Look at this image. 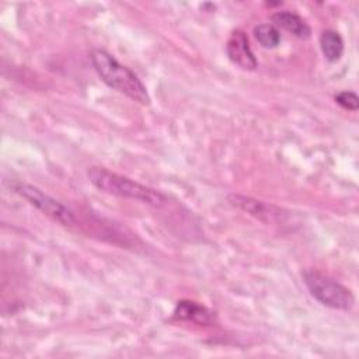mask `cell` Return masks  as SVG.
Masks as SVG:
<instances>
[{
  "instance_id": "cell-3",
  "label": "cell",
  "mask_w": 359,
  "mask_h": 359,
  "mask_svg": "<svg viewBox=\"0 0 359 359\" xmlns=\"http://www.w3.org/2000/svg\"><path fill=\"white\" fill-rule=\"evenodd\" d=\"M303 282L310 294L325 307L348 311L355 304V296L346 286L321 272H304Z\"/></svg>"
},
{
  "instance_id": "cell-9",
  "label": "cell",
  "mask_w": 359,
  "mask_h": 359,
  "mask_svg": "<svg viewBox=\"0 0 359 359\" xmlns=\"http://www.w3.org/2000/svg\"><path fill=\"white\" fill-rule=\"evenodd\" d=\"M174 316L180 320H191L201 324H208L212 321V313L206 307L189 300L178 302Z\"/></svg>"
},
{
  "instance_id": "cell-5",
  "label": "cell",
  "mask_w": 359,
  "mask_h": 359,
  "mask_svg": "<svg viewBox=\"0 0 359 359\" xmlns=\"http://www.w3.org/2000/svg\"><path fill=\"white\" fill-rule=\"evenodd\" d=\"M226 53L234 65L244 70H255L258 66V60L255 59L248 42V36L241 29H236L230 34L226 42Z\"/></svg>"
},
{
  "instance_id": "cell-7",
  "label": "cell",
  "mask_w": 359,
  "mask_h": 359,
  "mask_svg": "<svg viewBox=\"0 0 359 359\" xmlns=\"http://www.w3.org/2000/svg\"><path fill=\"white\" fill-rule=\"evenodd\" d=\"M273 25L278 28H282L287 32H290L292 35H294L296 38L300 39H307L311 35V28L310 25L296 13L292 11H276L272 14L271 17Z\"/></svg>"
},
{
  "instance_id": "cell-4",
  "label": "cell",
  "mask_w": 359,
  "mask_h": 359,
  "mask_svg": "<svg viewBox=\"0 0 359 359\" xmlns=\"http://www.w3.org/2000/svg\"><path fill=\"white\" fill-rule=\"evenodd\" d=\"M14 191L55 222L63 226H72L76 222L74 213L67 206H65L62 202L43 192L38 187L25 182H18L14 185Z\"/></svg>"
},
{
  "instance_id": "cell-6",
  "label": "cell",
  "mask_w": 359,
  "mask_h": 359,
  "mask_svg": "<svg viewBox=\"0 0 359 359\" xmlns=\"http://www.w3.org/2000/svg\"><path fill=\"white\" fill-rule=\"evenodd\" d=\"M229 202L250 213L251 216L259 219L261 222H266V223H272V222H276L282 217V213H280V209L273 206V205H269V203H265L262 201H257L254 198H250V196H244V195H237V194H231L229 195Z\"/></svg>"
},
{
  "instance_id": "cell-8",
  "label": "cell",
  "mask_w": 359,
  "mask_h": 359,
  "mask_svg": "<svg viewBox=\"0 0 359 359\" xmlns=\"http://www.w3.org/2000/svg\"><path fill=\"white\" fill-rule=\"evenodd\" d=\"M320 48L328 62H338L344 55V39L334 29H325L320 35Z\"/></svg>"
},
{
  "instance_id": "cell-2",
  "label": "cell",
  "mask_w": 359,
  "mask_h": 359,
  "mask_svg": "<svg viewBox=\"0 0 359 359\" xmlns=\"http://www.w3.org/2000/svg\"><path fill=\"white\" fill-rule=\"evenodd\" d=\"M87 177L97 189L105 194L137 201L154 208H160L167 203V196L160 191L112 172L104 167H90L87 170Z\"/></svg>"
},
{
  "instance_id": "cell-1",
  "label": "cell",
  "mask_w": 359,
  "mask_h": 359,
  "mask_svg": "<svg viewBox=\"0 0 359 359\" xmlns=\"http://www.w3.org/2000/svg\"><path fill=\"white\" fill-rule=\"evenodd\" d=\"M90 59L94 70L108 87L119 91L139 104H150L151 100L146 86L129 67L119 63L111 53L102 49H94Z\"/></svg>"
},
{
  "instance_id": "cell-10",
  "label": "cell",
  "mask_w": 359,
  "mask_h": 359,
  "mask_svg": "<svg viewBox=\"0 0 359 359\" xmlns=\"http://www.w3.org/2000/svg\"><path fill=\"white\" fill-rule=\"evenodd\" d=\"M254 36L265 49H273L280 42V32L273 24H258L254 27Z\"/></svg>"
},
{
  "instance_id": "cell-11",
  "label": "cell",
  "mask_w": 359,
  "mask_h": 359,
  "mask_svg": "<svg viewBox=\"0 0 359 359\" xmlns=\"http://www.w3.org/2000/svg\"><path fill=\"white\" fill-rule=\"evenodd\" d=\"M335 101L344 109L348 111H358L359 108V98L353 91H341L335 95Z\"/></svg>"
}]
</instances>
